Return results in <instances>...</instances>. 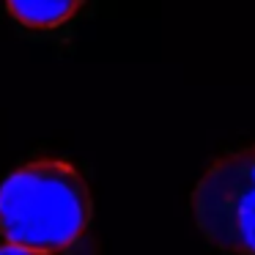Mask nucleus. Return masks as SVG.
Segmentation results:
<instances>
[{
  "label": "nucleus",
  "mask_w": 255,
  "mask_h": 255,
  "mask_svg": "<svg viewBox=\"0 0 255 255\" xmlns=\"http://www.w3.org/2000/svg\"><path fill=\"white\" fill-rule=\"evenodd\" d=\"M0 233L41 255H94L91 195L69 162L36 159L0 184Z\"/></svg>",
  "instance_id": "obj_1"
},
{
  "label": "nucleus",
  "mask_w": 255,
  "mask_h": 255,
  "mask_svg": "<svg viewBox=\"0 0 255 255\" xmlns=\"http://www.w3.org/2000/svg\"><path fill=\"white\" fill-rule=\"evenodd\" d=\"M192 214L211 247L255 255V145L220 156L200 176Z\"/></svg>",
  "instance_id": "obj_2"
},
{
  "label": "nucleus",
  "mask_w": 255,
  "mask_h": 255,
  "mask_svg": "<svg viewBox=\"0 0 255 255\" xmlns=\"http://www.w3.org/2000/svg\"><path fill=\"white\" fill-rule=\"evenodd\" d=\"M85 0H6L8 14L33 30H52L74 17Z\"/></svg>",
  "instance_id": "obj_3"
},
{
  "label": "nucleus",
  "mask_w": 255,
  "mask_h": 255,
  "mask_svg": "<svg viewBox=\"0 0 255 255\" xmlns=\"http://www.w3.org/2000/svg\"><path fill=\"white\" fill-rule=\"evenodd\" d=\"M0 255H41V253H33V250H28V247L6 242V244H0Z\"/></svg>",
  "instance_id": "obj_4"
}]
</instances>
